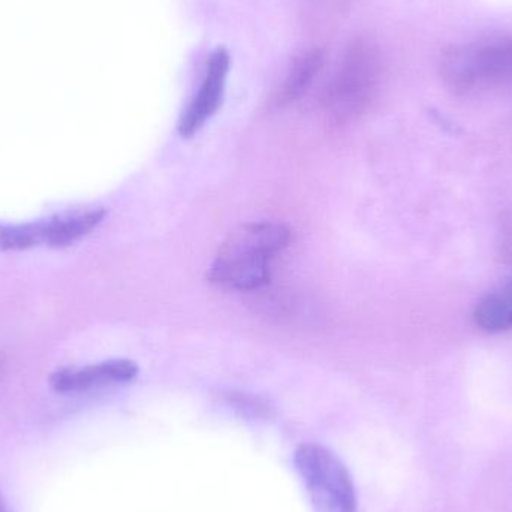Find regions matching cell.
I'll list each match as a JSON object with an SVG mask.
<instances>
[{"label": "cell", "mask_w": 512, "mask_h": 512, "mask_svg": "<svg viewBox=\"0 0 512 512\" xmlns=\"http://www.w3.org/2000/svg\"><path fill=\"white\" fill-rule=\"evenodd\" d=\"M230 62V54L225 48H218L210 56L203 84L180 117L179 134L183 138L194 137L218 113L224 99Z\"/></svg>", "instance_id": "cell-5"}, {"label": "cell", "mask_w": 512, "mask_h": 512, "mask_svg": "<svg viewBox=\"0 0 512 512\" xmlns=\"http://www.w3.org/2000/svg\"><path fill=\"white\" fill-rule=\"evenodd\" d=\"M294 465L315 512H358L354 481L333 451L303 444L295 451Z\"/></svg>", "instance_id": "cell-4"}, {"label": "cell", "mask_w": 512, "mask_h": 512, "mask_svg": "<svg viewBox=\"0 0 512 512\" xmlns=\"http://www.w3.org/2000/svg\"><path fill=\"white\" fill-rule=\"evenodd\" d=\"M39 245H45V219L0 225V249L3 251H24Z\"/></svg>", "instance_id": "cell-10"}, {"label": "cell", "mask_w": 512, "mask_h": 512, "mask_svg": "<svg viewBox=\"0 0 512 512\" xmlns=\"http://www.w3.org/2000/svg\"><path fill=\"white\" fill-rule=\"evenodd\" d=\"M381 74L378 47L367 39L354 42L324 95V107L330 119L343 123L360 116L375 98Z\"/></svg>", "instance_id": "cell-3"}, {"label": "cell", "mask_w": 512, "mask_h": 512, "mask_svg": "<svg viewBox=\"0 0 512 512\" xmlns=\"http://www.w3.org/2000/svg\"><path fill=\"white\" fill-rule=\"evenodd\" d=\"M291 242V231L280 222L242 225L222 243L210 264L209 280L233 291H254L267 285L271 264Z\"/></svg>", "instance_id": "cell-1"}, {"label": "cell", "mask_w": 512, "mask_h": 512, "mask_svg": "<svg viewBox=\"0 0 512 512\" xmlns=\"http://www.w3.org/2000/svg\"><path fill=\"white\" fill-rule=\"evenodd\" d=\"M322 63H324V53L321 50H312L300 57L286 77L282 89L277 93L276 104L283 107L301 98L303 93L312 86V81L322 68Z\"/></svg>", "instance_id": "cell-9"}, {"label": "cell", "mask_w": 512, "mask_h": 512, "mask_svg": "<svg viewBox=\"0 0 512 512\" xmlns=\"http://www.w3.org/2000/svg\"><path fill=\"white\" fill-rule=\"evenodd\" d=\"M0 512H11L8 505H6L5 499H3L2 493H0Z\"/></svg>", "instance_id": "cell-11"}, {"label": "cell", "mask_w": 512, "mask_h": 512, "mask_svg": "<svg viewBox=\"0 0 512 512\" xmlns=\"http://www.w3.org/2000/svg\"><path fill=\"white\" fill-rule=\"evenodd\" d=\"M442 81L454 95L475 96L512 83V35H489L448 48Z\"/></svg>", "instance_id": "cell-2"}, {"label": "cell", "mask_w": 512, "mask_h": 512, "mask_svg": "<svg viewBox=\"0 0 512 512\" xmlns=\"http://www.w3.org/2000/svg\"><path fill=\"white\" fill-rule=\"evenodd\" d=\"M104 209L78 210L45 219V245L65 248L92 233L104 222Z\"/></svg>", "instance_id": "cell-7"}, {"label": "cell", "mask_w": 512, "mask_h": 512, "mask_svg": "<svg viewBox=\"0 0 512 512\" xmlns=\"http://www.w3.org/2000/svg\"><path fill=\"white\" fill-rule=\"evenodd\" d=\"M138 375V366L129 360H108L84 367H66L51 375L56 393L74 394L105 385L128 384Z\"/></svg>", "instance_id": "cell-6"}, {"label": "cell", "mask_w": 512, "mask_h": 512, "mask_svg": "<svg viewBox=\"0 0 512 512\" xmlns=\"http://www.w3.org/2000/svg\"><path fill=\"white\" fill-rule=\"evenodd\" d=\"M474 319L487 333H502L512 328V280L481 298L475 307Z\"/></svg>", "instance_id": "cell-8"}]
</instances>
